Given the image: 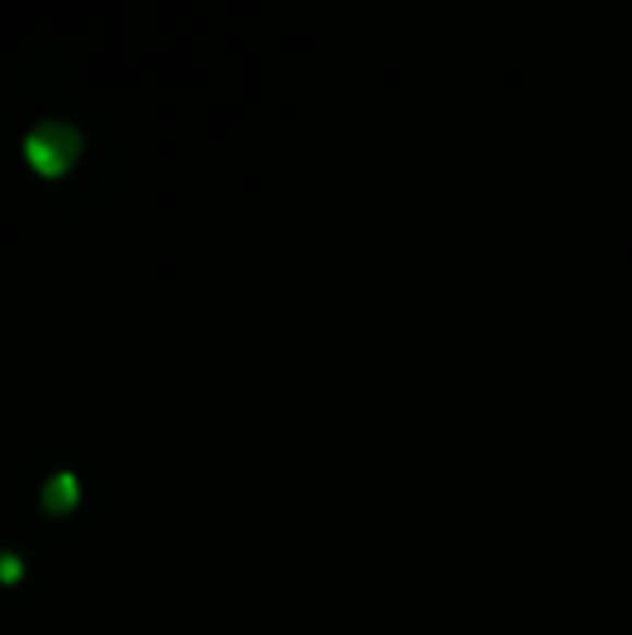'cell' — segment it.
<instances>
[{"instance_id":"1","label":"cell","mask_w":632,"mask_h":635,"mask_svg":"<svg viewBox=\"0 0 632 635\" xmlns=\"http://www.w3.org/2000/svg\"><path fill=\"white\" fill-rule=\"evenodd\" d=\"M23 149H26V160H31L34 171L57 179L71 164H75L78 149H83V134H78L75 126H68V123L45 120V123L34 126L31 134H26Z\"/></svg>"},{"instance_id":"2","label":"cell","mask_w":632,"mask_h":635,"mask_svg":"<svg viewBox=\"0 0 632 635\" xmlns=\"http://www.w3.org/2000/svg\"><path fill=\"white\" fill-rule=\"evenodd\" d=\"M41 502L49 513H68L78 502V479L71 472H57L49 476V484L41 487Z\"/></svg>"},{"instance_id":"3","label":"cell","mask_w":632,"mask_h":635,"mask_svg":"<svg viewBox=\"0 0 632 635\" xmlns=\"http://www.w3.org/2000/svg\"><path fill=\"white\" fill-rule=\"evenodd\" d=\"M23 576V558L12 550H0V584H15Z\"/></svg>"}]
</instances>
